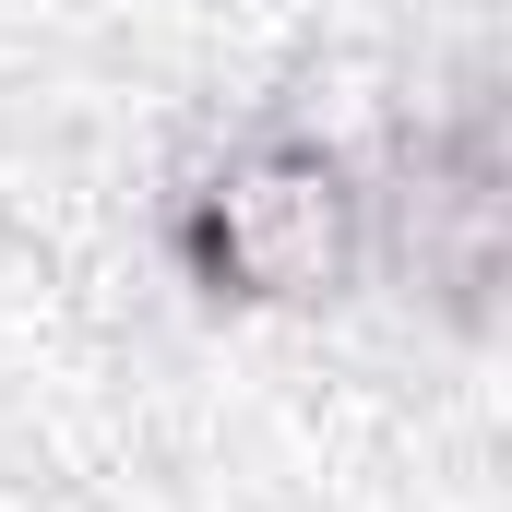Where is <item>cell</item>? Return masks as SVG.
<instances>
[{
	"instance_id": "6da1fadb",
	"label": "cell",
	"mask_w": 512,
	"mask_h": 512,
	"mask_svg": "<svg viewBox=\"0 0 512 512\" xmlns=\"http://www.w3.org/2000/svg\"><path fill=\"white\" fill-rule=\"evenodd\" d=\"M167 251L215 310H322L370 262V191L322 131H239L179 179Z\"/></svg>"
}]
</instances>
